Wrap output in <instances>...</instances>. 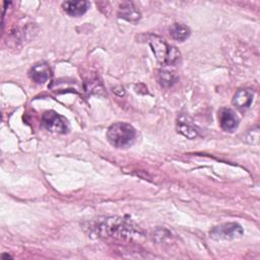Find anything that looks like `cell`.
<instances>
[{"label": "cell", "instance_id": "obj_1", "mask_svg": "<svg viewBox=\"0 0 260 260\" xmlns=\"http://www.w3.org/2000/svg\"><path fill=\"white\" fill-rule=\"evenodd\" d=\"M90 229L100 237H117L128 239L139 234V230L131 220L117 216L98 219L92 223Z\"/></svg>", "mask_w": 260, "mask_h": 260}, {"label": "cell", "instance_id": "obj_2", "mask_svg": "<svg viewBox=\"0 0 260 260\" xmlns=\"http://www.w3.org/2000/svg\"><path fill=\"white\" fill-rule=\"evenodd\" d=\"M147 43L150 46L156 60L165 66H171L178 62L180 52L177 48L170 46L164 39L155 35H149Z\"/></svg>", "mask_w": 260, "mask_h": 260}, {"label": "cell", "instance_id": "obj_3", "mask_svg": "<svg viewBox=\"0 0 260 260\" xmlns=\"http://www.w3.org/2000/svg\"><path fill=\"white\" fill-rule=\"evenodd\" d=\"M136 137L135 129L128 123L117 122L111 125L107 131L109 142L118 148L130 146Z\"/></svg>", "mask_w": 260, "mask_h": 260}, {"label": "cell", "instance_id": "obj_4", "mask_svg": "<svg viewBox=\"0 0 260 260\" xmlns=\"http://www.w3.org/2000/svg\"><path fill=\"white\" fill-rule=\"evenodd\" d=\"M42 126L50 132L59 134L67 133L69 129L67 120L55 111H47L43 114Z\"/></svg>", "mask_w": 260, "mask_h": 260}, {"label": "cell", "instance_id": "obj_5", "mask_svg": "<svg viewBox=\"0 0 260 260\" xmlns=\"http://www.w3.org/2000/svg\"><path fill=\"white\" fill-rule=\"evenodd\" d=\"M243 235V228L237 222H225L213 226L210 232V238L214 240H234Z\"/></svg>", "mask_w": 260, "mask_h": 260}, {"label": "cell", "instance_id": "obj_6", "mask_svg": "<svg viewBox=\"0 0 260 260\" xmlns=\"http://www.w3.org/2000/svg\"><path fill=\"white\" fill-rule=\"evenodd\" d=\"M218 121L220 128L224 131L232 132L239 125V118L235 112L228 108H222L218 111Z\"/></svg>", "mask_w": 260, "mask_h": 260}, {"label": "cell", "instance_id": "obj_7", "mask_svg": "<svg viewBox=\"0 0 260 260\" xmlns=\"http://www.w3.org/2000/svg\"><path fill=\"white\" fill-rule=\"evenodd\" d=\"M118 16L130 22H137L141 17V13L133 2L125 1L119 7Z\"/></svg>", "mask_w": 260, "mask_h": 260}, {"label": "cell", "instance_id": "obj_8", "mask_svg": "<svg viewBox=\"0 0 260 260\" xmlns=\"http://www.w3.org/2000/svg\"><path fill=\"white\" fill-rule=\"evenodd\" d=\"M29 77L36 83H45L51 78V69L45 62L37 63L29 70Z\"/></svg>", "mask_w": 260, "mask_h": 260}, {"label": "cell", "instance_id": "obj_9", "mask_svg": "<svg viewBox=\"0 0 260 260\" xmlns=\"http://www.w3.org/2000/svg\"><path fill=\"white\" fill-rule=\"evenodd\" d=\"M177 131L189 139H193L199 135L198 128L184 115H181L177 120Z\"/></svg>", "mask_w": 260, "mask_h": 260}, {"label": "cell", "instance_id": "obj_10", "mask_svg": "<svg viewBox=\"0 0 260 260\" xmlns=\"http://www.w3.org/2000/svg\"><path fill=\"white\" fill-rule=\"evenodd\" d=\"M254 93L249 88L238 89L233 98V105L239 110L248 109L253 102Z\"/></svg>", "mask_w": 260, "mask_h": 260}, {"label": "cell", "instance_id": "obj_11", "mask_svg": "<svg viewBox=\"0 0 260 260\" xmlns=\"http://www.w3.org/2000/svg\"><path fill=\"white\" fill-rule=\"evenodd\" d=\"M89 7V2L80 0V1H65L62 3L63 10L70 16H80L84 14Z\"/></svg>", "mask_w": 260, "mask_h": 260}, {"label": "cell", "instance_id": "obj_12", "mask_svg": "<svg viewBox=\"0 0 260 260\" xmlns=\"http://www.w3.org/2000/svg\"><path fill=\"white\" fill-rule=\"evenodd\" d=\"M190 28L183 23H174L170 27L171 37L178 42H184L187 40L190 36Z\"/></svg>", "mask_w": 260, "mask_h": 260}, {"label": "cell", "instance_id": "obj_13", "mask_svg": "<svg viewBox=\"0 0 260 260\" xmlns=\"http://www.w3.org/2000/svg\"><path fill=\"white\" fill-rule=\"evenodd\" d=\"M158 80L161 85L170 86L176 81V77L173 73L169 71H160L158 74Z\"/></svg>", "mask_w": 260, "mask_h": 260}]
</instances>
